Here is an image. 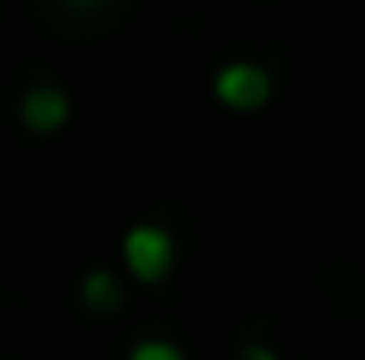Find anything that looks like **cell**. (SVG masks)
Returning <instances> with one entry per match:
<instances>
[{
    "label": "cell",
    "instance_id": "2",
    "mask_svg": "<svg viewBox=\"0 0 365 360\" xmlns=\"http://www.w3.org/2000/svg\"><path fill=\"white\" fill-rule=\"evenodd\" d=\"M173 262H178V242H173L168 227L138 222V227L123 232V267H128L133 282L153 287V282H163V277L173 272Z\"/></svg>",
    "mask_w": 365,
    "mask_h": 360
},
{
    "label": "cell",
    "instance_id": "6",
    "mask_svg": "<svg viewBox=\"0 0 365 360\" xmlns=\"http://www.w3.org/2000/svg\"><path fill=\"white\" fill-rule=\"evenodd\" d=\"M232 360H277V351H272V346H257V341H252V346H242V351H237Z\"/></svg>",
    "mask_w": 365,
    "mask_h": 360
},
{
    "label": "cell",
    "instance_id": "4",
    "mask_svg": "<svg viewBox=\"0 0 365 360\" xmlns=\"http://www.w3.org/2000/svg\"><path fill=\"white\" fill-rule=\"evenodd\" d=\"M79 301L84 311H99V316H114L123 306V282L109 272V267H94L84 282H79Z\"/></svg>",
    "mask_w": 365,
    "mask_h": 360
},
{
    "label": "cell",
    "instance_id": "7",
    "mask_svg": "<svg viewBox=\"0 0 365 360\" xmlns=\"http://www.w3.org/2000/svg\"><path fill=\"white\" fill-rule=\"evenodd\" d=\"M64 5H69V10H79V15H94V10H104L109 0H64Z\"/></svg>",
    "mask_w": 365,
    "mask_h": 360
},
{
    "label": "cell",
    "instance_id": "1",
    "mask_svg": "<svg viewBox=\"0 0 365 360\" xmlns=\"http://www.w3.org/2000/svg\"><path fill=\"white\" fill-rule=\"evenodd\" d=\"M272 69L257 60H227L217 74H212V99L232 114H257L272 104Z\"/></svg>",
    "mask_w": 365,
    "mask_h": 360
},
{
    "label": "cell",
    "instance_id": "5",
    "mask_svg": "<svg viewBox=\"0 0 365 360\" xmlns=\"http://www.w3.org/2000/svg\"><path fill=\"white\" fill-rule=\"evenodd\" d=\"M128 360H182V351L173 346V341H158V336H148V341H138V346L128 351Z\"/></svg>",
    "mask_w": 365,
    "mask_h": 360
},
{
    "label": "cell",
    "instance_id": "3",
    "mask_svg": "<svg viewBox=\"0 0 365 360\" xmlns=\"http://www.w3.org/2000/svg\"><path fill=\"white\" fill-rule=\"evenodd\" d=\"M69 114H74V104H69V94L60 84H30L25 99H20V123L30 133H60L69 123Z\"/></svg>",
    "mask_w": 365,
    "mask_h": 360
}]
</instances>
